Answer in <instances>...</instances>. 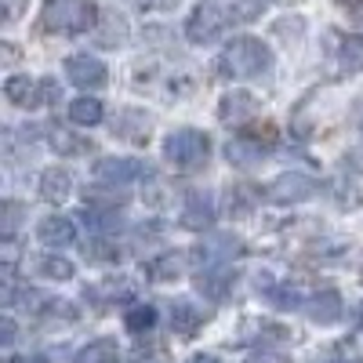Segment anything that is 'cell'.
Masks as SVG:
<instances>
[{"mask_svg":"<svg viewBox=\"0 0 363 363\" xmlns=\"http://www.w3.org/2000/svg\"><path fill=\"white\" fill-rule=\"evenodd\" d=\"M99 18L102 15L91 0H44L40 29L58 37H80V33H91Z\"/></svg>","mask_w":363,"mask_h":363,"instance_id":"6da1fadb","label":"cell"},{"mask_svg":"<svg viewBox=\"0 0 363 363\" xmlns=\"http://www.w3.org/2000/svg\"><path fill=\"white\" fill-rule=\"evenodd\" d=\"M222 62H225V73H229V77H236V80H255V77L269 73L272 51H269L265 40L244 33V37H233V40L225 44Z\"/></svg>","mask_w":363,"mask_h":363,"instance_id":"7a4b0ae2","label":"cell"},{"mask_svg":"<svg viewBox=\"0 0 363 363\" xmlns=\"http://www.w3.org/2000/svg\"><path fill=\"white\" fill-rule=\"evenodd\" d=\"M164 157L178 171H196V167H203L211 160V138L200 128H178L164 142Z\"/></svg>","mask_w":363,"mask_h":363,"instance_id":"3957f363","label":"cell"},{"mask_svg":"<svg viewBox=\"0 0 363 363\" xmlns=\"http://www.w3.org/2000/svg\"><path fill=\"white\" fill-rule=\"evenodd\" d=\"M316 189H320V182H316L309 171H284L280 178H272V182H269L265 196H269V203L291 207V203H301V200L316 196Z\"/></svg>","mask_w":363,"mask_h":363,"instance_id":"277c9868","label":"cell"},{"mask_svg":"<svg viewBox=\"0 0 363 363\" xmlns=\"http://www.w3.org/2000/svg\"><path fill=\"white\" fill-rule=\"evenodd\" d=\"M145 174V164L135 160V157H99L91 164V178H95V186H131Z\"/></svg>","mask_w":363,"mask_h":363,"instance_id":"5b68a950","label":"cell"},{"mask_svg":"<svg viewBox=\"0 0 363 363\" xmlns=\"http://www.w3.org/2000/svg\"><path fill=\"white\" fill-rule=\"evenodd\" d=\"M225 22H229V15L218 4H200V8H193V15L186 22V37L193 44H211V40H218Z\"/></svg>","mask_w":363,"mask_h":363,"instance_id":"8992f818","label":"cell"},{"mask_svg":"<svg viewBox=\"0 0 363 363\" xmlns=\"http://www.w3.org/2000/svg\"><path fill=\"white\" fill-rule=\"evenodd\" d=\"M236 255H240V240L229 236V233H215V236H203L196 244L193 262L203 265V269H215V265H229Z\"/></svg>","mask_w":363,"mask_h":363,"instance_id":"52a82bcc","label":"cell"},{"mask_svg":"<svg viewBox=\"0 0 363 363\" xmlns=\"http://www.w3.org/2000/svg\"><path fill=\"white\" fill-rule=\"evenodd\" d=\"M66 77H69V84H77L84 91H99V87H106L109 69L95 55H69L66 58Z\"/></svg>","mask_w":363,"mask_h":363,"instance_id":"ba28073f","label":"cell"},{"mask_svg":"<svg viewBox=\"0 0 363 363\" xmlns=\"http://www.w3.org/2000/svg\"><path fill=\"white\" fill-rule=\"evenodd\" d=\"M258 99L251 95V91H229V95L222 99V106H218V120L222 124H229V128H244V124H251V120H258Z\"/></svg>","mask_w":363,"mask_h":363,"instance_id":"9c48e42d","label":"cell"},{"mask_svg":"<svg viewBox=\"0 0 363 363\" xmlns=\"http://www.w3.org/2000/svg\"><path fill=\"white\" fill-rule=\"evenodd\" d=\"M211 222H215V200H211V193H203V189L186 193V200H182V225L193 233H203V229H211Z\"/></svg>","mask_w":363,"mask_h":363,"instance_id":"30bf717a","label":"cell"},{"mask_svg":"<svg viewBox=\"0 0 363 363\" xmlns=\"http://www.w3.org/2000/svg\"><path fill=\"white\" fill-rule=\"evenodd\" d=\"M37 240L44 247H69V244H77V225L66 215H48L37 225Z\"/></svg>","mask_w":363,"mask_h":363,"instance_id":"8fae6325","label":"cell"},{"mask_svg":"<svg viewBox=\"0 0 363 363\" xmlns=\"http://www.w3.org/2000/svg\"><path fill=\"white\" fill-rule=\"evenodd\" d=\"M301 309H306V316H309L313 323H338L342 313H345L338 291H320V294H313Z\"/></svg>","mask_w":363,"mask_h":363,"instance_id":"7c38bea8","label":"cell"},{"mask_svg":"<svg viewBox=\"0 0 363 363\" xmlns=\"http://www.w3.org/2000/svg\"><path fill=\"white\" fill-rule=\"evenodd\" d=\"M37 189H40V200H48V203H66V196L73 193V174L66 167H48L40 174Z\"/></svg>","mask_w":363,"mask_h":363,"instance_id":"4fadbf2b","label":"cell"},{"mask_svg":"<svg viewBox=\"0 0 363 363\" xmlns=\"http://www.w3.org/2000/svg\"><path fill=\"white\" fill-rule=\"evenodd\" d=\"M44 138H48V145L55 149V153H62V157H84V153H91V145L84 135H77V131H69V128H48L44 131Z\"/></svg>","mask_w":363,"mask_h":363,"instance_id":"5bb4252c","label":"cell"},{"mask_svg":"<svg viewBox=\"0 0 363 363\" xmlns=\"http://www.w3.org/2000/svg\"><path fill=\"white\" fill-rule=\"evenodd\" d=\"M233 287V269L229 265H215V269H203L196 277V291L211 301H222Z\"/></svg>","mask_w":363,"mask_h":363,"instance_id":"9a60e30c","label":"cell"},{"mask_svg":"<svg viewBox=\"0 0 363 363\" xmlns=\"http://www.w3.org/2000/svg\"><path fill=\"white\" fill-rule=\"evenodd\" d=\"M40 87H44V84L29 80V77H11V80L4 84V95H8V102H15L18 109H37V106L44 102Z\"/></svg>","mask_w":363,"mask_h":363,"instance_id":"2e32d148","label":"cell"},{"mask_svg":"<svg viewBox=\"0 0 363 363\" xmlns=\"http://www.w3.org/2000/svg\"><path fill=\"white\" fill-rule=\"evenodd\" d=\"M182 269H186V255H182V251H167V255H160V258L149 262V280H157V284L178 280Z\"/></svg>","mask_w":363,"mask_h":363,"instance_id":"e0dca14e","label":"cell"},{"mask_svg":"<svg viewBox=\"0 0 363 363\" xmlns=\"http://www.w3.org/2000/svg\"><path fill=\"white\" fill-rule=\"evenodd\" d=\"M69 120L77 128H95V124H102L106 120V106L99 102V99H77V102H69Z\"/></svg>","mask_w":363,"mask_h":363,"instance_id":"ac0fdd59","label":"cell"},{"mask_svg":"<svg viewBox=\"0 0 363 363\" xmlns=\"http://www.w3.org/2000/svg\"><path fill=\"white\" fill-rule=\"evenodd\" d=\"M26 225V203L18 200H0V240L18 236Z\"/></svg>","mask_w":363,"mask_h":363,"instance_id":"d6986e66","label":"cell"},{"mask_svg":"<svg viewBox=\"0 0 363 363\" xmlns=\"http://www.w3.org/2000/svg\"><path fill=\"white\" fill-rule=\"evenodd\" d=\"M200 323H203V316L189 306V301H174V309H171V327L178 330L182 338H189V335H196L200 330Z\"/></svg>","mask_w":363,"mask_h":363,"instance_id":"ffe728a7","label":"cell"},{"mask_svg":"<svg viewBox=\"0 0 363 363\" xmlns=\"http://www.w3.org/2000/svg\"><path fill=\"white\" fill-rule=\"evenodd\" d=\"M116 356H120L116 342H113V338H99V342L84 345V349L77 352L73 363H116Z\"/></svg>","mask_w":363,"mask_h":363,"instance_id":"44dd1931","label":"cell"},{"mask_svg":"<svg viewBox=\"0 0 363 363\" xmlns=\"http://www.w3.org/2000/svg\"><path fill=\"white\" fill-rule=\"evenodd\" d=\"M84 222L91 225V233H95V236H109L120 225V215H116L113 207H87L84 211Z\"/></svg>","mask_w":363,"mask_h":363,"instance_id":"7402d4cb","label":"cell"},{"mask_svg":"<svg viewBox=\"0 0 363 363\" xmlns=\"http://www.w3.org/2000/svg\"><path fill=\"white\" fill-rule=\"evenodd\" d=\"M225 157L236 164V167H255V164H262L265 160V149H258L255 142H229V149H225Z\"/></svg>","mask_w":363,"mask_h":363,"instance_id":"603a6c76","label":"cell"},{"mask_svg":"<svg viewBox=\"0 0 363 363\" xmlns=\"http://www.w3.org/2000/svg\"><path fill=\"white\" fill-rule=\"evenodd\" d=\"M124 327L131 330V335H145V330L157 327V309L153 306H131L124 313Z\"/></svg>","mask_w":363,"mask_h":363,"instance_id":"cb8c5ba5","label":"cell"},{"mask_svg":"<svg viewBox=\"0 0 363 363\" xmlns=\"http://www.w3.org/2000/svg\"><path fill=\"white\" fill-rule=\"evenodd\" d=\"M124 33H128V22L109 11V15H102V29H99L95 40H99L102 48H116L120 40H124Z\"/></svg>","mask_w":363,"mask_h":363,"instance_id":"d4e9b609","label":"cell"},{"mask_svg":"<svg viewBox=\"0 0 363 363\" xmlns=\"http://www.w3.org/2000/svg\"><path fill=\"white\" fill-rule=\"evenodd\" d=\"M37 272L40 277H48V280H73V262H66V258H58V255H48V258H40L37 262Z\"/></svg>","mask_w":363,"mask_h":363,"instance_id":"484cf974","label":"cell"},{"mask_svg":"<svg viewBox=\"0 0 363 363\" xmlns=\"http://www.w3.org/2000/svg\"><path fill=\"white\" fill-rule=\"evenodd\" d=\"M91 298H106V301H124L131 294V284L128 280H109V284H99V287H87Z\"/></svg>","mask_w":363,"mask_h":363,"instance_id":"4316f807","label":"cell"},{"mask_svg":"<svg viewBox=\"0 0 363 363\" xmlns=\"http://www.w3.org/2000/svg\"><path fill=\"white\" fill-rule=\"evenodd\" d=\"M265 298H269L277 309H298V306H306V301H301V294H298L294 287H269Z\"/></svg>","mask_w":363,"mask_h":363,"instance_id":"83f0119b","label":"cell"},{"mask_svg":"<svg viewBox=\"0 0 363 363\" xmlns=\"http://www.w3.org/2000/svg\"><path fill=\"white\" fill-rule=\"evenodd\" d=\"M15 338H18V323L11 316H0V349L15 345Z\"/></svg>","mask_w":363,"mask_h":363,"instance_id":"f1b7e54d","label":"cell"},{"mask_svg":"<svg viewBox=\"0 0 363 363\" xmlns=\"http://www.w3.org/2000/svg\"><path fill=\"white\" fill-rule=\"evenodd\" d=\"M26 8V0H0V22H15Z\"/></svg>","mask_w":363,"mask_h":363,"instance_id":"f546056e","label":"cell"},{"mask_svg":"<svg viewBox=\"0 0 363 363\" xmlns=\"http://www.w3.org/2000/svg\"><path fill=\"white\" fill-rule=\"evenodd\" d=\"M138 8H157V11H171V8H178L182 0H135Z\"/></svg>","mask_w":363,"mask_h":363,"instance_id":"4dcf8cb0","label":"cell"},{"mask_svg":"<svg viewBox=\"0 0 363 363\" xmlns=\"http://www.w3.org/2000/svg\"><path fill=\"white\" fill-rule=\"evenodd\" d=\"M189 363H222L218 356H211V352H200V356H193Z\"/></svg>","mask_w":363,"mask_h":363,"instance_id":"1f68e13d","label":"cell"},{"mask_svg":"<svg viewBox=\"0 0 363 363\" xmlns=\"http://www.w3.org/2000/svg\"><path fill=\"white\" fill-rule=\"evenodd\" d=\"M8 363H37V359H29V356H15V359H8Z\"/></svg>","mask_w":363,"mask_h":363,"instance_id":"d6a6232c","label":"cell"},{"mask_svg":"<svg viewBox=\"0 0 363 363\" xmlns=\"http://www.w3.org/2000/svg\"><path fill=\"white\" fill-rule=\"evenodd\" d=\"M356 29H359V33H363V8L356 11Z\"/></svg>","mask_w":363,"mask_h":363,"instance_id":"836d02e7","label":"cell"},{"mask_svg":"<svg viewBox=\"0 0 363 363\" xmlns=\"http://www.w3.org/2000/svg\"><path fill=\"white\" fill-rule=\"evenodd\" d=\"M359 320H363V316H359Z\"/></svg>","mask_w":363,"mask_h":363,"instance_id":"e575fe53","label":"cell"}]
</instances>
